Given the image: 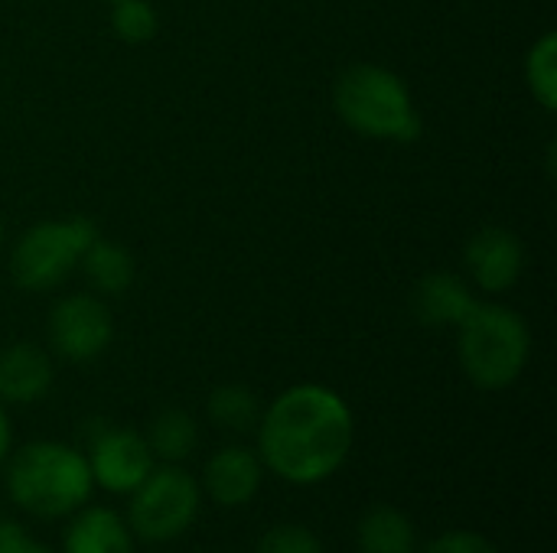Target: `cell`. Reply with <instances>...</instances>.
<instances>
[{"label":"cell","instance_id":"6","mask_svg":"<svg viewBox=\"0 0 557 553\" xmlns=\"http://www.w3.org/2000/svg\"><path fill=\"white\" fill-rule=\"evenodd\" d=\"M199 505L202 489L180 463H166L160 469L153 466L150 476L131 492L127 528L144 544H170L196 525Z\"/></svg>","mask_w":557,"mask_h":553},{"label":"cell","instance_id":"16","mask_svg":"<svg viewBox=\"0 0 557 553\" xmlns=\"http://www.w3.org/2000/svg\"><path fill=\"white\" fill-rule=\"evenodd\" d=\"M147 447L153 453V460L163 463H183L196 443H199V427L193 420V414H186L183 407H163L150 427H147Z\"/></svg>","mask_w":557,"mask_h":553},{"label":"cell","instance_id":"12","mask_svg":"<svg viewBox=\"0 0 557 553\" xmlns=\"http://www.w3.org/2000/svg\"><path fill=\"white\" fill-rule=\"evenodd\" d=\"M476 306V297L467 280H460L450 271H434L414 284L411 293V310L418 323L444 329V326H460L463 316Z\"/></svg>","mask_w":557,"mask_h":553},{"label":"cell","instance_id":"14","mask_svg":"<svg viewBox=\"0 0 557 553\" xmlns=\"http://www.w3.org/2000/svg\"><path fill=\"white\" fill-rule=\"evenodd\" d=\"M85 280L91 284V290L98 297H124L137 277V264H134V254L117 244V241H108V238H95L82 261H78Z\"/></svg>","mask_w":557,"mask_h":553},{"label":"cell","instance_id":"1","mask_svg":"<svg viewBox=\"0 0 557 553\" xmlns=\"http://www.w3.org/2000/svg\"><path fill=\"white\" fill-rule=\"evenodd\" d=\"M258 456L290 486H317L343 469L356 443L352 407L326 385H294L261 411Z\"/></svg>","mask_w":557,"mask_h":553},{"label":"cell","instance_id":"11","mask_svg":"<svg viewBox=\"0 0 557 553\" xmlns=\"http://www.w3.org/2000/svg\"><path fill=\"white\" fill-rule=\"evenodd\" d=\"M55 378L52 359L33 342H10L0 349V404H36L49 394Z\"/></svg>","mask_w":557,"mask_h":553},{"label":"cell","instance_id":"24","mask_svg":"<svg viewBox=\"0 0 557 553\" xmlns=\"http://www.w3.org/2000/svg\"><path fill=\"white\" fill-rule=\"evenodd\" d=\"M0 248H3V218H0Z\"/></svg>","mask_w":557,"mask_h":553},{"label":"cell","instance_id":"19","mask_svg":"<svg viewBox=\"0 0 557 553\" xmlns=\"http://www.w3.org/2000/svg\"><path fill=\"white\" fill-rule=\"evenodd\" d=\"M111 29L127 46H144L157 36L160 16L150 0H114L111 3Z\"/></svg>","mask_w":557,"mask_h":553},{"label":"cell","instance_id":"17","mask_svg":"<svg viewBox=\"0 0 557 553\" xmlns=\"http://www.w3.org/2000/svg\"><path fill=\"white\" fill-rule=\"evenodd\" d=\"M206 414L219 430L248 433L261 420V401L248 385H219L206 401Z\"/></svg>","mask_w":557,"mask_h":553},{"label":"cell","instance_id":"25","mask_svg":"<svg viewBox=\"0 0 557 553\" xmlns=\"http://www.w3.org/2000/svg\"><path fill=\"white\" fill-rule=\"evenodd\" d=\"M108 3H114V0H108Z\"/></svg>","mask_w":557,"mask_h":553},{"label":"cell","instance_id":"13","mask_svg":"<svg viewBox=\"0 0 557 553\" xmlns=\"http://www.w3.org/2000/svg\"><path fill=\"white\" fill-rule=\"evenodd\" d=\"M69 518L72 521L62 538V553H134L137 548L127 521L104 505H82Z\"/></svg>","mask_w":557,"mask_h":553},{"label":"cell","instance_id":"3","mask_svg":"<svg viewBox=\"0 0 557 553\" xmlns=\"http://www.w3.org/2000/svg\"><path fill=\"white\" fill-rule=\"evenodd\" d=\"M333 104L339 121L369 140L414 143L424 130L408 81L385 65L359 62L339 72L333 85Z\"/></svg>","mask_w":557,"mask_h":553},{"label":"cell","instance_id":"20","mask_svg":"<svg viewBox=\"0 0 557 553\" xmlns=\"http://www.w3.org/2000/svg\"><path fill=\"white\" fill-rule=\"evenodd\" d=\"M255 553H323V541L307 525H274L258 538Z\"/></svg>","mask_w":557,"mask_h":553},{"label":"cell","instance_id":"15","mask_svg":"<svg viewBox=\"0 0 557 553\" xmlns=\"http://www.w3.org/2000/svg\"><path fill=\"white\" fill-rule=\"evenodd\" d=\"M359 553H418V528L395 505H375L359 518Z\"/></svg>","mask_w":557,"mask_h":553},{"label":"cell","instance_id":"5","mask_svg":"<svg viewBox=\"0 0 557 553\" xmlns=\"http://www.w3.org/2000/svg\"><path fill=\"white\" fill-rule=\"evenodd\" d=\"M98 238L95 222L72 215V218H49L26 228L10 254V277L26 293H46L59 287L82 261L85 248Z\"/></svg>","mask_w":557,"mask_h":553},{"label":"cell","instance_id":"4","mask_svg":"<svg viewBox=\"0 0 557 553\" xmlns=\"http://www.w3.org/2000/svg\"><path fill=\"white\" fill-rule=\"evenodd\" d=\"M457 329L460 365L473 388L506 391L522 378L532 359V332L512 306L476 300Z\"/></svg>","mask_w":557,"mask_h":553},{"label":"cell","instance_id":"18","mask_svg":"<svg viewBox=\"0 0 557 553\" xmlns=\"http://www.w3.org/2000/svg\"><path fill=\"white\" fill-rule=\"evenodd\" d=\"M525 81L532 88V98L545 108H557V36L548 29L539 42H532L525 55Z\"/></svg>","mask_w":557,"mask_h":553},{"label":"cell","instance_id":"8","mask_svg":"<svg viewBox=\"0 0 557 553\" xmlns=\"http://www.w3.org/2000/svg\"><path fill=\"white\" fill-rule=\"evenodd\" d=\"M153 463L147 440L131 427H108L91 437L88 469L95 486L111 495H131L150 476Z\"/></svg>","mask_w":557,"mask_h":553},{"label":"cell","instance_id":"9","mask_svg":"<svg viewBox=\"0 0 557 553\" xmlns=\"http://www.w3.org/2000/svg\"><path fill=\"white\" fill-rule=\"evenodd\" d=\"M463 261H467L473 284L483 293L496 297V293H506L519 284L522 267H525V248H522V238L516 231L490 225V228H480L467 241Z\"/></svg>","mask_w":557,"mask_h":553},{"label":"cell","instance_id":"22","mask_svg":"<svg viewBox=\"0 0 557 553\" xmlns=\"http://www.w3.org/2000/svg\"><path fill=\"white\" fill-rule=\"evenodd\" d=\"M0 553H52V551H49L46 544H36L23 525L0 518Z\"/></svg>","mask_w":557,"mask_h":553},{"label":"cell","instance_id":"2","mask_svg":"<svg viewBox=\"0 0 557 553\" xmlns=\"http://www.w3.org/2000/svg\"><path fill=\"white\" fill-rule=\"evenodd\" d=\"M0 469L10 502L39 521L75 515L82 505H88L95 489L88 456L59 440L26 443L10 453Z\"/></svg>","mask_w":557,"mask_h":553},{"label":"cell","instance_id":"23","mask_svg":"<svg viewBox=\"0 0 557 553\" xmlns=\"http://www.w3.org/2000/svg\"><path fill=\"white\" fill-rule=\"evenodd\" d=\"M10 447H13V424H10V417H7V407L0 404V466H3L7 456H10Z\"/></svg>","mask_w":557,"mask_h":553},{"label":"cell","instance_id":"21","mask_svg":"<svg viewBox=\"0 0 557 553\" xmlns=\"http://www.w3.org/2000/svg\"><path fill=\"white\" fill-rule=\"evenodd\" d=\"M421 553H499V548H496L486 535L460 528V531H444V535H437Z\"/></svg>","mask_w":557,"mask_h":553},{"label":"cell","instance_id":"10","mask_svg":"<svg viewBox=\"0 0 557 553\" xmlns=\"http://www.w3.org/2000/svg\"><path fill=\"white\" fill-rule=\"evenodd\" d=\"M261 479H264V463L258 450L222 447L206 460L199 489L222 508H242L258 495Z\"/></svg>","mask_w":557,"mask_h":553},{"label":"cell","instance_id":"7","mask_svg":"<svg viewBox=\"0 0 557 553\" xmlns=\"http://www.w3.org/2000/svg\"><path fill=\"white\" fill-rule=\"evenodd\" d=\"M49 345L62 362L85 365L104 355L114 339V319L98 293H69L49 310Z\"/></svg>","mask_w":557,"mask_h":553}]
</instances>
